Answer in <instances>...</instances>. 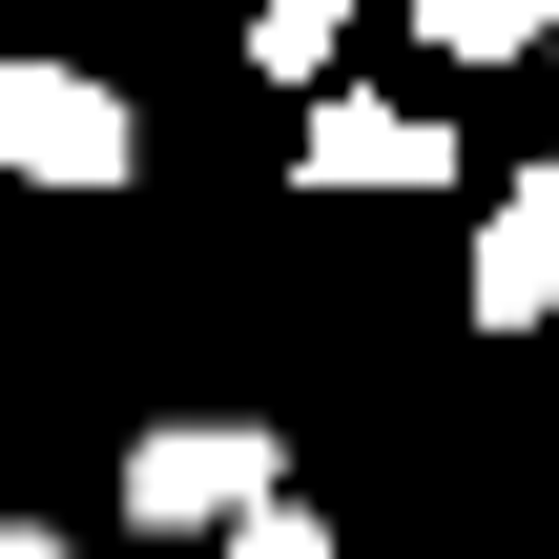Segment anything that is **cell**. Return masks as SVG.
<instances>
[{"label":"cell","instance_id":"1","mask_svg":"<svg viewBox=\"0 0 559 559\" xmlns=\"http://www.w3.org/2000/svg\"><path fill=\"white\" fill-rule=\"evenodd\" d=\"M270 477H290V436H249V415H166V436H124V519H145V539H228Z\"/></svg>","mask_w":559,"mask_h":559},{"label":"cell","instance_id":"2","mask_svg":"<svg viewBox=\"0 0 559 559\" xmlns=\"http://www.w3.org/2000/svg\"><path fill=\"white\" fill-rule=\"evenodd\" d=\"M124 166H145L124 83H83V62H0V187H124Z\"/></svg>","mask_w":559,"mask_h":559},{"label":"cell","instance_id":"3","mask_svg":"<svg viewBox=\"0 0 559 559\" xmlns=\"http://www.w3.org/2000/svg\"><path fill=\"white\" fill-rule=\"evenodd\" d=\"M290 166H311V187H456V124H436V104H373V83H311Z\"/></svg>","mask_w":559,"mask_h":559},{"label":"cell","instance_id":"4","mask_svg":"<svg viewBox=\"0 0 559 559\" xmlns=\"http://www.w3.org/2000/svg\"><path fill=\"white\" fill-rule=\"evenodd\" d=\"M456 290H477V332H539V311H559V145L477 207V270H456Z\"/></svg>","mask_w":559,"mask_h":559},{"label":"cell","instance_id":"5","mask_svg":"<svg viewBox=\"0 0 559 559\" xmlns=\"http://www.w3.org/2000/svg\"><path fill=\"white\" fill-rule=\"evenodd\" d=\"M332 41H353V0H249V62L270 83H332Z\"/></svg>","mask_w":559,"mask_h":559},{"label":"cell","instance_id":"6","mask_svg":"<svg viewBox=\"0 0 559 559\" xmlns=\"http://www.w3.org/2000/svg\"><path fill=\"white\" fill-rule=\"evenodd\" d=\"M436 62H539V0H415Z\"/></svg>","mask_w":559,"mask_h":559},{"label":"cell","instance_id":"7","mask_svg":"<svg viewBox=\"0 0 559 559\" xmlns=\"http://www.w3.org/2000/svg\"><path fill=\"white\" fill-rule=\"evenodd\" d=\"M228 559H332V519H311V498H290V477H270V498H249V519H228Z\"/></svg>","mask_w":559,"mask_h":559},{"label":"cell","instance_id":"8","mask_svg":"<svg viewBox=\"0 0 559 559\" xmlns=\"http://www.w3.org/2000/svg\"><path fill=\"white\" fill-rule=\"evenodd\" d=\"M0 559H62V519H0Z\"/></svg>","mask_w":559,"mask_h":559},{"label":"cell","instance_id":"9","mask_svg":"<svg viewBox=\"0 0 559 559\" xmlns=\"http://www.w3.org/2000/svg\"><path fill=\"white\" fill-rule=\"evenodd\" d=\"M539 41H559V0H539Z\"/></svg>","mask_w":559,"mask_h":559}]
</instances>
